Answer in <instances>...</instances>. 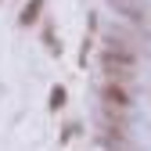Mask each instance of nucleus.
Masks as SVG:
<instances>
[{"label": "nucleus", "instance_id": "obj_3", "mask_svg": "<svg viewBox=\"0 0 151 151\" xmlns=\"http://www.w3.org/2000/svg\"><path fill=\"white\" fill-rule=\"evenodd\" d=\"M61 101H65V90H54V93H50V104H54V108H61Z\"/></svg>", "mask_w": 151, "mask_h": 151}, {"label": "nucleus", "instance_id": "obj_4", "mask_svg": "<svg viewBox=\"0 0 151 151\" xmlns=\"http://www.w3.org/2000/svg\"><path fill=\"white\" fill-rule=\"evenodd\" d=\"M36 7H40V0H32V4L25 7V22H32V14H36Z\"/></svg>", "mask_w": 151, "mask_h": 151}, {"label": "nucleus", "instance_id": "obj_1", "mask_svg": "<svg viewBox=\"0 0 151 151\" xmlns=\"http://www.w3.org/2000/svg\"><path fill=\"white\" fill-rule=\"evenodd\" d=\"M101 68L108 76V83H129L137 76V61H133V54H129V47H119V43H111L101 54Z\"/></svg>", "mask_w": 151, "mask_h": 151}, {"label": "nucleus", "instance_id": "obj_2", "mask_svg": "<svg viewBox=\"0 0 151 151\" xmlns=\"http://www.w3.org/2000/svg\"><path fill=\"white\" fill-rule=\"evenodd\" d=\"M104 104L111 111H126L129 108V90H126V83H104Z\"/></svg>", "mask_w": 151, "mask_h": 151}]
</instances>
